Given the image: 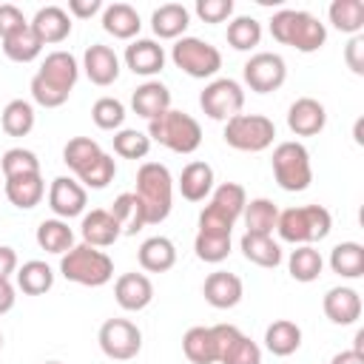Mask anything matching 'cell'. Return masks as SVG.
I'll return each instance as SVG.
<instances>
[{
  "label": "cell",
  "mask_w": 364,
  "mask_h": 364,
  "mask_svg": "<svg viewBox=\"0 0 364 364\" xmlns=\"http://www.w3.org/2000/svg\"><path fill=\"white\" fill-rule=\"evenodd\" d=\"M77 77H80V65H77L74 54L51 51V54H46L40 71L31 77V100L43 108H60L71 97Z\"/></svg>",
  "instance_id": "obj_1"
},
{
  "label": "cell",
  "mask_w": 364,
  "mask_h": 364,
  "mask_svg": "<svg viewBox=\"0 0 364 364\" xmlns=\"http://www.w3.org/2000/svg\"><path fill=\"white\" fill-rule=\"evenodd\" d=\"M270 34L276 43L290 46L301 54H313L327 43L324 23L301 9H279L270 17Z\"/></svg>",
  "instance_id": "obj_2"
},
{
  "label": "cell",
  "mask_w": 364,
  "mask_h": 364,
  "mask_svg": "<svg viewBox=\"0 0 364 364\" xmlns=\"http://www.w3.org/2000/svg\"><path fill=\"white\" fill-rule=\"evenodd\" d=\"M136 199L145 210V225H159L171 213L173 202V179L162 162H142L136 171Z\"/></svg>",
  "instance_id": "obj_3"
},
{
  "label": "cell",
  "mask_w": 364,
  "mask_h": 364,
  "mask_svg": "<svg viewBox=\"0 0 364 364\" xmlns=\"http://www.w3.org/2000/svg\"><path fill=\"white\" fill-rule=\"evenodd\" d=\"M330 228H333V216L324 205H301V208L279 210V222H276V233L296 247L327 239Z\"/></svg>",
  "instance_id": "obj_4"
},
{
  "label": "cell",
  "mask_w": 364,
  "mask_h": 364,
  "mask_svg": "<svg viewBox=\"0 0 364 364\" xmlns=\"http://www.w3.org/2000/svg\"><path fill=\"white\" fill-rule=\"evenodd\" d=\"M60 273L65 282H74L82 287H102L114 279V262L105 250L82 242L60 256Z\"/></svg>",
  "instance_id": "obj_5"
},
{
  "label": "cell",
  "mask_w": 364,
  "mask_h": 364,
  "mask_svg": "<svg viewBox=\"0 0 364 364\" xmlns=\"http://www.w3.org/2000/svg\"><path fill=\"white\" fill-rule=\"evenodd\" d=\"M148 136L151 142H159L173 154H193L202 145V125L191 114L168 108L148 122Z\"/></svg>",
  "instance_id": "obj_6"
},
{
  "label": "cell",
  "mask_w": 364,
  "mask_h": 364,
  "mask_svg": "<svg viewBox=\"0 0 364 364\" xmlns=\"http://www.w3.org/2000/svg\"><path fill=\"white\" fill-rule=\"evenodd\" d=\"M273 176L279 182L282 191L287 193H299V191H307L310 182H313V165H310V154L301 142H279L273 148Z\"/></svg>",
  "instance_id": "obj_7"
},
{
  "label": "cell",
  "mask_w": 364,
  "mask_h": 364,
  "mask_svg": "<svg viewBox=\"0 0 364 364\" xmlns=\"http://www.w3.org/2000/svg\"><path fill=\"white\" fill-rule=\"evenodd\" d=\"M225 142L245 154H259L273 145L276 125L264 114H236L225 122Z\"/></svg>",
  "instance_id": "obj_8"
},
{
  "label": "cell",
  "mask_w": 364,
  "mask_h": 364,
  "mask_svg": "<svg viewBox=\"0 0 364 364\" xmlns=\"http://www.w3.org/2000/svg\"><path fill=\"white\" fill-rule=\"evenodd\" d=\"M171 60L179 71H185L193 80H208L222 68L219 48L199 37H179L171 48Z\"/></svg>",
  "instance_id": "obj_9"
},
{
  "label": "cell",
  "mask_w": 364,
  "mask_h": 364,
  "mask_svg": "<svg viewBox=\"0 0 364 364\" xmlns=\"http://www.w3.org/2000/svg\"><path fill=\"white\" fill-rule=\"evenodd\" d=\"M100 350L114 361H131L142 350V330L128 318H108L97 333Z\"/></svg>",
  "instance_id": "obj_10"
},
{
  "label": "cell",
  "mask_w": 364,
  "mask_h": 364,
  "mask_svg": "<svg viewBox=\"0 0 364 364\" xmlns=\"http://www.w3.org/2000/svg\"><path fill=\"white\" fill-rule=\"evenodd\" d=\"M242 105H245V91L236 80L230 77H219V80H210L205 85V91L199 94V108L210 117V119H219V122H228L230 117L242 114Z\"/></svg>",
  "instance_id": "obj_11"
},
{
  "label": "cell",
  "mask_w": 364,
  "mask_h": 364,
  "mask_svg": "<svg viewBox=\"0 0 364 364\" xmlns=\"http://www.w3.org/2000/svg\"><path fill=\"white\" fill-rule=\"evenodd\" d=\"M210 330L216 338V364H262L259 344L236 324H213Z\"/></svg>",
  "instance_id": "obj_12"
},
{
  "label": "cell",
  "mask_w": 364,
  "mask_h": 364,
  "mask_svg": "<svg viewBox=\"0 0 364 364\" xmlns=\"http://www.w3.org/2000/svg\"><path fill=\"white\" fill-rule=\"evenodd\" d=\"M242 77H245V82H247L250 91L270 94V91H276V88L284 85V80H287V63L276 51H259V54H253L245 63Z\"/></svg>",
  "instance_id": "obj_13"
},
{
  "label": "cell",
  "mask_w": 364,
  "mask_h": 364,
  "mask_svg": "<svg viewBox=\"0 0 364 364\" xmlns=\"http://www.w3.org/2000/svg\"><path fill=\"white\" fill-rule=\"evenodd\" d=\"M85 205H88V196H85V188L71 179V176H57L48 188V208L54 210L57 219H74L80 213H85Z\"/></svg>",
  "instance_id": "obj_14"
},
{
  "label": "cell",
  "mask_w": 364,
  "mask_h": 364,
  "mask_svg": "<svg viewBox=\"0 0 364 364\" xmlns=\"http://www.w3.org/2000/svg\"><path fill=\"white\" fill-rule=\"evenodd\" d=\"M202 296H205V301H208L210 307H216V310H230V307H236V304L242 301L245 284H242V279H239L236 273L213 270V273L205 279V284H202Z\"/></svg>",
  "instance_id": "obj_15"
},
{
  "label": "cell",
  "mask_w": 364,
  "mask_h": 364,
  "mask_svg": "<svg viewBox=\"0 0 364 364\" xmlns=\"http://www.w3.org/2000/svg\"><path fill=\"white\" fill-rule=\"evenodd\" d=\"M114 299L122 310L128 313H139L154 301V284L145 273H122L114 282Z\"/></svg>",
  "instance_id": "obj_16"
},
{
  "label": "cell",
  "mask_w": 364,
  "mask_h": 364,
  "mask_svg": "<svg viewBox=\"0 0 364 364\" xmlns=\"http://www.w3.org/2000/svg\"><path fill=\"white\" fill-rule=\"evenodd\" d=\"M324 125H327V111L313 97H299L287 108V128L296 136H316L324 131Z\"/></svg>",
  "instance_id": "obj_17"
},
{
  "label": "cell",
  "mask_w": 364,
  "mask_h": 364,
  "mask_svg": "<svg viewBox=\"0 0 364 364\" xmlns=\"http://www.w3.org/2000/svg\"><path fill=\"white\" fill-rule=\"evenodd\" d=\"M125 65L139 77H154L165 68V48L156 40L136 37L131 46H125Z\"/></svg>",
  "instance_id": "obj_18"
},
{
  "label": "cell",
  "mask_w": 364,
  "mask_h": 364,
  "mask_svg": "<svg viewBox=\"0 0 364 364\" xmlns=\"http://www.w3.org/2000/svg\"><path fill=\"white\" fill-rule=\"evenodd\" d=\"M82 68H85V74H88V80L94 85L105 88V85L117 82V77H119V57H117V51L111 46L94 43L82 54Z\"/></svg>",
  "instance_id": "obj_19"
},
{
  "label": "cell",
  "mask_w": 364,
  "mask_h": 364,
  "mask_svg": "<svg viewBox=\"0 0 364 364\" xmlns=\"http://www.w3.org/2000/svg\"><path fill=\"white\" fill-rule=\"evenodd\" d=\"M28 26L34 28V34L40 37L43 46H54L71 34V14L63 6H43V9H37V14L31 17Z\"/></svg>",
  "instance_id": "obj_20"
},
{
  "label": "cell",
  "mask_w": 364,
  "mask_h": 364,
  "mask_svg": "<svg viewBox=\"0 0 364 364\" xmlns=\"http://www.w3.org/2000/svg\"><path fill=\"white\" fill-rule=\"evenodd\" d=\"M80 233H82V242L91 245V247H111L122 236L111 210H102V208H94L91 213H82Z\"/></svg>",
  "instance_id": "obj_21"
},
{
  "label": "cell",
  "mask_w": 364,
  "mask_h": 364,
  "mask_svg": "<svg viewBox=\"0 0 364 364\" xmlns=\"http://www.w3.org/2000/svg\"><path fill=\"white\" fill-rule=\"evenodd\" d=\"M321 307H324V316L341 327L355 324L361 318V296L353 287H330Z\"/></svg>",
  "instance_id": "obj_22"
},
{
  "label": "cell",
  "mask_w": 364,
  "mask_h": 364,
  "mask_svg": "<svg viewBox=\"0 0 364 364\" xmlns=\"http://www.w3.org/2000/svg\"><path fill=\"white\" fill-rule=\"evenodd\" d=\"M131 108H134V114L145 117L148 122L156 119L159 114H165V111L171 108V91H168V85H162L159 80L142 82V85L131 94Z\"/></svg>",
  "instance_id": "obj_23"
},
{
  "label": "cell",
  "mask_w": 364,
  "mask_h": 364,
  "mask_svg": "<svg viewBox=\"0 0 364 364\" xmlns=\"http://www.w3.org/2000/svg\"><path fill=\"white\" fill-rule=\"evenodd\" d=\"M102 28L117 40H134L142 28L139 11L128 3H111L102 9Z\"/></svg>",
  "instance_id": "obj_24"
},
{
  "label": "cell",
  "mask_w": 364,
  "mask_h": 364,
  "mask_svg": "<svg viewBox=\"0 0 364 364\" xmlns=\"http://www.w3.org/2000/svg\"><path fill=\"white\" fill-rule=\"evenodd\" d=\"M191 23V11L182 3H165L154 9L151 14V28L159 40H179L185 37V28Z\"/></svg>",
  "instance_id": "obj_25"
},
{
  "label": "cell",
  "mask_w": 364,
  "mask_h": 364,
  "mask_svg": "<svg viewBox=\"0 0 364 364\" xmlns=\"http://www.w3.org/2000/svg\"><path fill=\"white\" fill-rule=\"evenodd\" d=\"M176 185H179V193H182L188 202H202V199H208L210 191H213V168H210L208 162H202V159L188 162V165L182 168Z\"/></svg>",
  "instance_id": "obj_26"
},
{
  "label": "cell",
  "mask_w": 364,
  "mask_h": 364,
  "mask_svg": "<svg viewBox=\"0 0 364 364\" xmlns=\"http://www.w3.org/2000/svg\"><path fill=\"white\" fill-rule=\"evenodd\" d=\"M139 267L148 273H165L176 264V245L168 236H151L139 245Z\"/></svg>",
  "instance_id": "obj_27"
},
{
  "label": "cell",
  "mask_w": 364,
  "mask_h": 364,
  "mask_svg": "<svg viewBox=\"0 0 364 364\" xmlns=\"http://www.w3.org/2000/svg\"><path fill=\"white\" fill-rule=\"evenodd\" d=\"M239 250L245 253L247 262L259 264V267H279L282 264V247L273 236H264V233H245L239 239Z\"/></svg>",
  "instance_id": "obj_28"
},
{
  "label": "cell",
  "mask_w": 364,
  "mask_h": 364,
  "mask_svg": "<svg viewBox=\"0 0 364 364\" xmlns=\"http://www.w3.org/2000/svg\"><path fill=\"white\" fill-rule=\"evenodd\" d=\"M46 196V182L40 173H28V176H14L6 179V199L20 208V210H31L40 205V199Z\"/></svg>",
  "instance_id": "obj_29"
},
{
  "label": "cell",
  "mask_w": 364,
  "mask_h": 364,
  "mask_svg": "<svg viewBox=\"0 0 364 364\" xmlns=\"http://www.w3.org/2000/svg\"><path fill=\"white\" fill-rule=\"evenodd\" d=\"M264 347L279 358L293 355L301 347V327L296 321H290V318H276L264 330Z\"/></svg>",
  "instance_id": "obj_30"
},
{
  "label": "cell",
  "mask_w": 364,
  "mask_h": 364,
  "mask_svg": "<svg viewBox=\"0 0 364 364\" xmlns=\"http://www.w3.org/2000/svg\"><path fill=\"white\" fill-rule=\"evenodd\" d=\"M111 216L117 219L122 236H134V233H139L145 228V210H142V202L136 199L134 191H125V193H119L114 199Z\"/></svg>",
  "instance_id": "obj_31"
},
{
  "label": "cell",
  "mask_w": 364,
  "mask_h": 364,
  "mask_svg": "<svg viewBox=\"0 0 364 364\" xmlns=\"http://www.w3.org/2000/svg\"><path fill=\"white\" fill-rule=\"evenodd\" d=\"M37 245L46 250V253H68L74 247V230L68 228L65 219H43L37 225Z\"/></svg>",
  "instance_id": "obj_32"
},
{
  "label": "cell",
  "mask_w": 364,
  "mask_h": 364,
  "mask_svg": "<svg viewBox=\"0 0 364 364\" xmlns=\"http://www.w3.org/2000/svg\"><path fill=\"white\" fill-rule=\"evenodd\" d=\"M182 353L191 364H216V338L210 327H191L182 336Z\"/></svg>",
  "instance_id": "obj_33"
},
{
  "label": "cell",
  "mask_w": 364,
  "mask_h": 364,
  "mask_svg": "<svg viewBox=\"0 0 364 364\" xmlns=\"http://www.w3.org/2000/svg\"><path fill=\"white\" fill-rule=\"evenodd\" d=\"M330 267L341 279H358L364 276V245L358 242H341L330 250Z\"/></svg>",
  "instance_id": "obj_34"
},
{
  "label": "cell",
  "mask_w": 364,
  "mask_h": 364,
  "mask_svg": "<svg viewBox=\"0 0 364 364\" xmlns=\"http://www.w3.org/2000/svg\"><path fill=\"white\" fill-rule=\"evenodd\" d=\"M287 270H290V276H293L296 282L310 284V282H316V279L321 276L324 259H321V253H318L313 245H299V247L290 253V259H287Z\"/></svg>",
  "instance_id": "obj_35"
},
{
  "label": "cell",
  "mask_w": 364,
  "mask_h": 364,
  "mask_svg": "<svg viewBox=\"0 0 364 364\" xmlns=\"http://www.w3.org/2000/svg\"><path fill=\"white\" fill-rule=\"evenodd\" d=\"M17 287L26 296H43L54 287V270L40 259L23 262V267H17Z\"/></svg>",
  "instance_id": "obj_36"
},
{
  "label": "cell",
  "mask_w": 364,
  "mask_h": 364,
  "mask_svg": "<svg viewBox=\"0 0 364 364\" xmlns=\"http://www.w3.org/2000/svg\"><path fill=\"white\" fill-rule=\"evenodd\" d=\"M40 51H43V43H40V37L34 34L31 26H23V28H17L14 34L3 37V54H6L9 60H14V63H31V60L40 57Z\"/></svg>",
  "instance_id": "obj_37"
},
{
  "label": "cell",
  "mask_w": 364,
  "mask_h": 364,
  "mask_svg": "<svg viewBox=\"0 0 364 364\" xmlns=\"http://www.w3.org/2000/svg\"><path fill=\"white\" fill-rule=\"evenodd\" d=\"M245 233H264V236H273V230H276V222H279V208L270 202V199H264V196H259V199H250L247 205H245Z\"/></svg>",
  "instance_id": "obj_38"
},
{
  "label": "cell",
  "mask_w": 364,
  "mask_h": 364,
  "mask_svg": "<svg viewBox=\"0 0 364 364\" xmlns=\"http://www.w3.org/2000/svg\"><path fill=\"white\" fill-rule=\"evenodd\" d=\"M330 23L344 34H358L364 28V3L361 0H333L327 9Z\"/></svg>",
  "instance_id": "obj_39"
},
{
  "label": "cell",
  "mask_w": 364,
  "mask_h": 364,
  "mask_svg": "<svg viewBox=\"0 0 364 364\" xmlns=\"http://www.w3.org/2000/svg\"><path fill=\"white\" fill-rule=\"evenodd\" d=\"M0 125L9 136H26L34 128V105L28 100H11L6 102L0 114Z\"/></svg>",
  "instance_id": "obj_40"
},
{
  "label": "cell",
  "mask_w": 364,
  "mask_h": 364,
  "mask_svg": "<svg viewBox=\"0 0 364 364\" xmlns=\"http://www.w3.org/2000/svg\"><path fill=\"white\" fill-rule=\"evenodd\" d=\"M228 43L236 48V51H250L262 43V23L256 17H247V14H239L228 23Z\"/></svg>",
  "instance_id": "obj_41"
},
{
  "label": "cell",
  "mask_w": 364,
  "mask_h": 364,
  "mask_svg": "<svg viewBox=\"0 0 364 364\" xmlns=\"http://www.w3.org/2000/svg\"><path fill=\"white\" fill-rule=\"evenodd\" d=\"M210 205L219 208L228 219H239L245 213V205H247V193L239 182H222L219 188L210 191Z\"/></svg>",
  "instance_id": "obj_42"
},
{
  "label": "cell",
  "mask_w": 364,
  "mask_h": 364,
  "mask_svg": "<svg viewBox=\"0 0 364 364\" xmlns=\"http://www.w3.org/2000/svg\"><path fill=\"white\" fill-rule=\"evenodd\" d=\"M100 154H102V148L97 145V139H91V136H74V139H68L65 148H63V162H65L74 173H80V171H85Z\"/></svg>",
  "instance_id": "obj_43"
},
{
  "label": "cell",
  "mask_w": 364,
  "mask_h": 364,
  "mask_svg": "<svg viewBox=\"0 0 364 364\" xmlns=\"http://www.w3.org/2000/svg\"><path fill=\"white\" fill-rule=\"evenodd\" d=\"M114 176H117V159H114L111 154H105V151H102L85 171L77 173L80 185H82V188H94V191L108 188V185L114 182Z\"/></svg>",
  "instance_id": "obj_44"
},
{
  "label": "cell",
  "mask_w": 364,
  "mask_h": 364,
  "mask_svg": "<svg viewBox=\"0 0 364 364\" xmlns=\"http://www.w3.org/2000/svg\"><path fill=\"white\" fill-rule=\"evenodd\" d=\"M151 151V136L136 128H122L114 134V154L122 159H145Z\"/></svg>",
  "instance_id": "obj_45"
},
{
  "label": "cell",
  "mask_w": 364,
  "mask_h": 364,
  "mask_svg": "<svg viewBox=\"0 0 364 364\" xmlns=\"http://www.w3.org/2000/svg\"><path fill=\"white\" fill-rule=\"evenodd\" d=\"M0 168H3V176L6 179L28 176V173H40V159L28 148H9L3 154V159H0Z\"/></svg>",
  "instance_id": "obj_46"
},
{
  "label": "cell",
  "mask_w": 364,
  "mask_h": 364,
  "mask_svg": "<svg viewBox=\"0 0 364 364\" xmlns=\"http://www.w3.org/2000/svg\"><path fill=\"white\" fill-rule=\"evenodd\" d=\"M193 250H196V259H202L208 264H219L230 256V236H216V233H199L196 230Z\"/></svg>",
  "instance_id": "obj_47"
},
{
  "label": "cell",
  "mask_w": 364,
  "mask_h": 364,
  "mask_svg": "<svg viewBox=\"0 0 364 364\" xmlns=\"http://www.w3.org/2000/svg\"><path fill=\"white\" fill-rule=\"evenodd\" d=\"M91 119L102 131H117L125 122V105L117 97H100L91 105Z\"/></svg>",
  "instance_id": "obj_48"
},
{
  "label": "cell",
  "mask_w": 364,
  "mask_h": 364,
  "mask_svg": "<svg viewBox=\"0 0 364 364\" xmlns=\"http://www.w3.org/2000/svg\"><path fill=\"white\" fill-rule=\"evenodd\" d=\"M233 230V219H228L219 208L205 205L199 213V233H216V236H230Z\"/></svg>",
  "instance_id": "obj_49"
},
{
  "label": "cell",
  "mask_w": 364,
  "mask_h": 364,
  "mask_svg": "<svg viewBox=\"0 0 364 364\" xmlns=\"http://www.w3.org/2000/svg\"><path fill=\"white\" fill-rule=\"evenodd\" d=\"M196 14L205 23H225L233 14V0H196Z\"/></svg>",
  "instance_id": "obj_50"
},
{
  "label": "cell",
  "mask_w": 364,
  "mask_h": 364,
  "mask_svg": "<svg viewBox=\"0 0 364 364\" xmlns=\"http://www.w3.org/2000/svg\"><path fill=\"white\" fill-rule=\"evenodd\" d=\"M23 26H28L26 14H23L14 3H3V6H0V40L9 37V34H14V31L23 28Z\"/></svg>",
  "instance_id": "obj_51"
},
{
  "label": "cell",
  "mask_w": 364,
  "mask_h": 364,
  "mask_svg": "<svg viewBox=\"0 0 364 364\" xmlns=\"http://www.w3.org/2000/svg\"><path fill=\"white\" fill-rule=\"evenodd\" d=\"M344 60H347L353 74H364V37L361 34L350 37V43L344 48Z\"/></svg>",
  "instance_id": "obj_52"
},
{
  "label": "cell",
  "mask_w": 364,
  "mask_h": 364,
  "mask_svg": "<svg viewBox=\"0 0 364 364\" xmlns=\"http://www.w3.org/2000/svg\"><path fill=\"white\" fill-rule=\"evenodd\" d=\"M100 9H102L100 0H68V14H71V17H80V20L94 17Z\"/></svg>",
  "instance_id": "obj_53"
},
{
  "label": "cell",
  "mask_w": 364,
  "mask_h": 364,
  "mask_svg": "<svg viewBox=\"0 0 364 364\" xmlns=\"http://www.w3.org/2000/svg\"><path fill=\"white\" fill-rule=\"evenodd\" d=\"M11 273H17V253L9 245H0V279H9Z\"/></svg>",
  "instance_id": "obj_54"
},
{
  "label": "cell",
  "mask_w": 364,
  "mask_h": 364,
  "mask_svg": "<svg viewBox=\"0 0 364 364\" xmlns=\"http://www.w3.org/2000/svg\"><path fill=\"white\" fill-rule=\"evenodd\" d=\"M14 301H17V296H14V284H11L9 279H0V316L9 313V310L14 307Z\"/></svg>",
  "instance_id": "obj_55"
},
{
  "label": "cell",
  "mask_w": 364,
  "mask_h": 364,
  "mask_svg": "<svg viewBox=\"0 0 364 364\" xmlns=\"http://www.w3.org/2000/svg\"><path fill=\"white\" fill-rule=\"evenodd\" d=\"M330 364H364V353H355V350H341L330 358Z\"/></svg>",
  "instance_id": "obj_56"
},
{
  "label": "cell",
  "mask_w": 364,
  "mask_h": 364,
  "mask_svg": "<svg viewBox=\"0 0 364 364\" xmlns=\"http://www.w3.org/2000/svg\"><path fill=\"white\" fill-rule=\"evenodd\" d=\"M353 350H355V353H364V333H361V330L355 333V344H353Z\"/></svg>",
  "instance_id": "obj_57"
},
{
  "label": "cell",
  "mask_w": 364,
  "mask_h": 364,
  "mask_svg": "<svg viewBox=\"0 0 364 364\" xmlns=\"http://www.w3.org/2000/svg\"><path fill=\"white\" fill-rule=\"evenodd\" d=\"M46 364H63V361H46Z\"/></svg>",
  "instance_id": "obj_58"
},
{
  "label": "cell",
  "mask_w": 364,
  "mask_h": 364,
  "mask_svg": "<svg viewBox=\"0 0 364 364\" xmlns=\"http://www.w3.org/2000/svg\"><path fill=\"white\" fill-rule=\"evenodd\" d=\"M0 350H3V333H0Z\"/></svg>",
  "instance_id": "obj_59"
}]
</instances>
